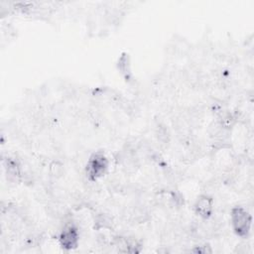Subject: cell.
I'll list each match as a JSON object with an SVG mask.
<instances>
[{"label":"cell","mask_w":254,"mask_h":254,"mask_svg":"<svg viewBox=\"0 0 254 254\" xmlns=\"http://www.w3.org/2000/svg\"><path fill=\"white\" fill-rule=\"evenodd\" d=\"M110 170V156L105 150L96 149L88 154L83 167V175L87 182L94 184L106 178Z\"/></svg>","instance_id":"7a4b0ae2"},{"label":"cell","mask_w":254,"mask_h":254,"mask_svg":"<svg viewBox=\"0 0 254 254\" xmlns=\"http://www.w3.org/2000/svg\"><path fill=\"white\" fill-rule=\"evenodd\" d=\"M190 207L194 216L202 220H208L215 213L216 199L209 192H200L193 198Z\"/></svg>","instance_id":"277c9868"},{"label":"cell","mask_w":254,"mask_h":254,"mask_svg":"<svg viewBox=\"0 0 254 254\" xmlns=\"http://www.w3.org/2000/svg\"><path fill=\"white\" fill-rule=\"evenodd\" d=\"M81 236L80 225L73 217H69L62 223L56 235V242L64 251H72L80 245Z\"/></svg>","instance_id":"3957f363"},{"label":"cell","mask_w":254,"mask_h":254,"mask_svg":"<svg viewBox=\"0 0 254 254\" xmlns=\"http://www.w3.org/2000/svg\"><path fill=\"white\" fill-rule=\"evenodd\" d=\"M228 224L232 234L240 240H248L252 235V208L235 203L228 209Z\"/></svg>","instance_id":"6da1fadb"}]
</instances>
